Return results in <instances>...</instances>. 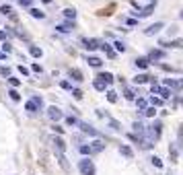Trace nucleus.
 Segmentation results:
<instances>
[{
	"label": "nucleus",
	"instance_id": "f257e3e1",
	"mask_svg": "<svg viewBox=\"0 0 183 175\" xmlns=\"http://www.w3.org/2000/svg\"><path fill=\"white\" fill-rule=\"evenodd\" d=\"M78 169L82 175H95V165H93V161L91 159H82L78 163Z\"/></svg>",
	"mask_w": 183,
	"mask_h": 175
},
{
	"label": "nucleus",
	"instance_id": "f03ea898",
	"mask_svg": "<svg viewBox=\"0 0 183 175\" xmlns=\"http://www.w3.org/2000/svg\"><path fill=\"white\" fill-rule=\"evenodd\" d=\"M39 107H41V97H33V99H29V101L25 103V109L31 111V113H35Z\"/></svg>",
	"mask_w": 183,
	"mask_h": 175
},
{
	"label": "nucleus",
	"instance_id": "7ed1b4c3",
	"mask_svg": "<svg viewBox=\"0 0 183 175\" xmlns=\"http://www.w3.org/2000/svg\"><path fill=\"white\" fill-rule=\"evenodd\" d=\"M165 87H167V89L181 91L183 89V78H165Z\"/></svg>",
	"mask_w": 183,
	"mask_h": 175
},
{
	"label": "nucleus",
	"instance_id": "20e7f679",
	"mask_svg": "<svg viewBox=\"0 0 183 175\" xmlns=\"http://www.w3.org/2000/svg\"><path fill=\"white\" fill-rule=\"evenodd\" d=\"M152 93L154 95H161V99H169V97H171V91H169L167 87H158L156 82H152Z\"/></svg>",
	"mask_w": 183,
	"mask_h": 175
},
{
	"label": "nucleus",
	"instance_id": "39448f33",
	"mask_svg": "<svg viewBox=\"0 0 183 175\" xmlns=\"http://www.w3.org/2000/svg\"><path fill=\"white\" fill-rule=\"evenodd\" d=\"M52 142H54L56 155H64V150H66V144H64V140L60 138V136H54V138H52Z\"/></svg>",
	"mask_w": 183,
	"mask_h": 175
},
{
	"label": "nucleus",
	"instance_id": "423d86ee",
	"mask_svg": "<svg viewBox=\"0 0 183 175\" xmlns=\"http://www.w3.org/2000/svg\"><path fill=\"white\" fill-rule=\"evenodd\" d=\"M161 128H163V126H161V122H154L152 126H150V130H148V136H150V140H158L161 138Z\"/></svg>",
	"mask_w": 183,
	"mask_h": 175
},
{
	"label": "nucleus",
	"instance_id": "0eeeda50",
	"mask_svg": "<svg viewBox=\"0 0 183 175\" xmlns=\"http://www.w3.org/2000/svg\"><path fill=\"white\" fill-rule=\"evenodd\" d=\"M163 27H165V23H163V21H158V23H154V25H150L148 29H144V33H146V35H156L158 31L163 29Z\"/></svg>",
	"mask_w": 183,
	"mask_h": 175
},
{
	"label": "nucleus",
	"instance_id": "6e6552de",
	"mask_svg": "<svg viewBox=\"0 0 183 175\" xmlns=\"http://www.w3.org/2000/svg\"><path fill=\"white\" fill-rule=\"evenodd\" d=\"M82 45L87 48V50H97V48H101V43L97 39H89V37H84L82 39Z\"/></svg>",
	"mask_w": 183,
	"mask_h": 175
},
{
	"label": "nucleus",
	"instance_id": "1a4fd4ad",
	"mask_svg": "<svg viewBox=\"0 0 183 175\" xmlns=\"http://www.w3.org/2000/svg\"><path fill=\"white\" fill-rule=\"evenodd\" d=\"M47 115H50V120H52V122L62 120V111H60L58 107H50V109H47Z\"/></svg>",
	"mask_w": 183,
	"mask_h": 175
},
{
	"label": "nucleus",
	"instance_id": "9d476101",
	"mask_svg": "<svg viewBox=\"0 0 183 175\" xmlns=\"http://www.w3.org/2000/svg\"><path fill=\"white\" fill-rule=\"evenodd\" d=\"M163 58H165V52L163 50H152L148 54V62L150 60H163Z\"/></svg>",
	"mask_w": 183,
	"mask_h": 175
},
{
	"label": "nucleus",
	"instance_id": "9b49d317",
	"mask_svg": "<svg viewBox=\"0 0 183 175\" xmlns=\"http://www.w3.org/2000/svg\"><path fill=\"white\" fill-rule=\"evenodd\" d=\"M97 78H99V80H103L105 85H109V82H113V74H111V72H101V74L97 76Z\"/></svg>",
	"mask_w": 183,
	"mask_h": 175
},
{
	"label": "nucleus",
	"instance_id": "f8f14e48",
	"mask_svg": "<svg viewBox=\"0 0 183 175\" xmlns=\"http://www.w3.org/2000/svg\"><path fill=\"white\" fill-rule=\"evenodd\" d=\"M56 29H58L60 33H68V31H72V29H74V23H64V25H58Z\"/></svg>",
	"mask_w": 183,
	"mask_h": 175
},
{
	"label": "nucleus",
	"instance_id": "ddd939ff",
	"mask_svg": "<svg viewBox=\"0 0 183 175\" xmlns=\"http://www.w3.org/2000/svg\"><path fill=\"white\" fill-rule=\"evenodd\" d=\"M148 80H150L148 74H138V76H134V82H136V85H144V82H148Z\"/></svg>",
	"mask_w": 183,
	"mask_h": 175
},
{
	"label": "nucleus",
	"instance_id": "4468645a",
	"mask_svg": "<svg viewBox=\"0 0 183 175\" xmlns=\"http://www.w3.org/2000/svg\"><path fill=\"white\" fill-rule=\"evenodd\" d=\"M87 62H89V64L93 66V68H101V64H103V62H101V58H97V56H91V58H89Z\"/></svg>",
	"mask_w": 183,
	"mask_h": 175
},
{
	"label": "nucleus",
	"instance_id": "2eb2a0df",
	"mask_svg": "<svg viewBox=\"0 0 183 175\" xmlns=\"http://www.w3.org/2000/svg\"><path fill=\"white\" fill-rule=\"evenodd\" d=\"M70 76H72V78H74V80H78V82H80V80L84 78V76H82V72H80L78 68H70Z\"/></svg>",
	"mask_w": 183,
	"mask_h": 175
},
{
	"label": "nucleus",
	"instance_id": "dca6fc26",
	"mask_svg": "<svg viewBox=\"0 0 183 175\" xmlns=\"http://www.w3.org/2000/svg\"><path fill=\"white\" fill-rule=\"evenodd\" d=\"M80 130H82V132H87V134H91V136H97V130H95V128H91L89 124H84V122L80 124Z\"/></svg>",
	"mask_w": 183,
	"mask_h": 175
},
{
	"label": "nucleus",
	"instance_id": "f3484780",
	"mask_svg": "<svg viewBox=\"0 0 183 175\" xmlns=\"http://www.w3.org/2000/svg\"><path fill=\"white\" fill-rule=\"evenodd\" d=\"M103 142H101V140H95L93 142V146H91V152H101V150H103Z\"/></svg>",
	"mask_w": 183,
	"mask_h": 175
},
{
	"label": "nucleus",
	"instance_id": "a211bd4d",
	"mask_svg": "<svg viewBox=\"0 0 183 175\" xmlns=\"http://www.w3.org/2000/svg\"><path fill=\"white\" fill-rule=\"evenodd\" d=\"M119 152H121L124 157H128V159H132V155H134V152H132V148H130V146H126V144H121V146H119Z\"/></svg>",
	"mask_w": 183,
	"mask_h": 175
},
{
	"label": "nucleus",
	"instance_id": "6ab92c4d",
	"mask_svg": "<svg viewBox=\"0 0 183 175\" xmlns=\"http://www.w3.org/2000/svg\"><path fill=\"white\" fill-rule=\"evenodd\" d=\"M29 54L33 56V58H41V54H43V52H41L37 45H31V48H29Z\"/></svg>",
	"mask_w": 183,
	"mask_h": 175
},
{
	"label": "nucleus",
	"instance_id": "aec40b11",
	"mask_svg": "<svg viewBox=\"0 0 183 175\" xmlns=\"http://www.w3.org/2000/svg\"><path fill=\"white\" fill-rule=\"evenodd\" d=\"M148 64H150V62H148V58H138V60H136V66H138V68H148Z\"/></svg>",
	"mask_w": 183,
	"mask_h": 175
},
{
	"label": "nucleus",
	"instance_id": "412c9836",
	"mask_svg": "<svg viewBox=\"0 0 183 175\" xmlns=\"http://www.w3.org/2000/svg\"><path fill=\"white\" fill-rule=\"evenodd\" d=\"M29 12H31V17H35V19H43V10H39V8H31L29 10Z\"/></svg>",
	"mask_w": 183,
	"mask_h": 175
},
{
	"label": "nucleus",
	"instance_id": "4be33fe9",
	"mask_svg": "<svg viewBox=\"0 0 183 175\" xmlns=\"http://www.w3.org/2000/svg\"><path fill=\"white\" fill-rule=\"evenodd\" d=\"M134 130H136V132H138V134H140V136H142V134H144V132H146V128H144V126H142V124H140V122H134Z\"/></svg>",
	"mask_w": 183,
	"mask_h": 175
},
{
	"label": "nucleus",
	"instance_id": "5701e85b",
	"mask_svg": "<svg viewBox=\"0 0 183 175\" xmlns=\"http://www.w3.org/2000/svg\"><path fill=\"white\" fill-rule=\"evenodd\" d=\"M58 159H60V165H62V169L68 171V169H70V165H68V161H66V157H64V155H58Z\"/></svg>",
	"mask_w": 183,
	"mask_h": 175
},
{
	"label": "nucleus",
	"instance_id": "b1692460",
	"mask_svg": "<svg viewBox=\"0 0 183 175\" xmlns=\"http://www.w3.org/2000/svg\"><path fill=\"white\" fill-rule=\"evenodd\" d=\"M93 87H95V89H97V91H105V87H107V85H105L103 80H99V78H97V80H95V82H93Z\"/></svg>",
	"mask_w": 183,
	"mask_h": 175
},
{
	"label": "nucleus",
	"instance_id": "393cba45",
	"mask_svg": "<svg viewBox=\"0 0 183 175\" xmlns=\"http://www.w3.org/2000/svg\"><path fill=\"white\" fill-rule=\"evenodd\" d=\"M107 101L109 103H115V101H117V93H115V91H109L107 93Z\"/></svg>",
	"mask_w": 183,
	"mask_h": 175
},
{
	"label": "nucleus",
	"instance_id": "a878e982",
	"mask_svg": "<svg viewBox=\"0 0 183 175\" xmlns=\"http://www.w3.org/2000/svg\"><path fill=\"white\" fill-rule=\"evenodd\" d=\"M64 17H68V19H74V17H76V10H74V8H64Z\"/></svg>",
	"mask_w": 183,
	"mask_h": 175
},
{
	"label": "nucleus",
	"instance_id": "bb28decb",
	"mask_svg": "<svg viewBox=\"0 0 183 175\" xmlns=\"http://www.w3.org/2000/svg\"><path fill=\"white\" fill-rule=\"evenodd\" d=\"M169 157H171V161H177V148H175V146H171V148H169Z\"/></svg>",
	"mask_w": 183,
	"mask_h": 175
},
{
	"label": "nucleus",
	"instance_id": "cd10ccee",
	"mask_svg": "<svg viewBox=\"0 0 183 175\" xmlns=\"http://www.w3.org/2000/svg\"><path fill=\"white\" fill-rule=\"evenodd\" d=\"M150 161H152V165L156 167V169H163V161L158 159V157H152V159H150Z\"/></svg>",
	"mask_w": 183,
	"mask_h": 175
},
{
	"label": "nucleus",
	"instance_id": "c85d7f7f",
	"mask_svg": "<svg viewBox=\"0 0 183 175\" xmlns=\"http://www.w3.org/2000/svg\"><path fill=\"white\" fill-rule=\"evenodd\" d=\"M142 113H144V115H146V118H152V115H154V113H156V109H154V107H146V109H144V111H142Z\"/></svg>",
	"mask_w": 183,
	"mask_h": 175
},
{
	"label": "nucleus",
	"instance_id": "c756f323",
	"mask_svg": "<svg viewBox=\"0 0 183 175\" xmlns=\"http://www.w3.org/2000/svg\"><path fill=\"white\" fill-rule=\"evenodd\" d=\"M171 48H177V50H181V48H183V39H181V37H179V39L171 41Z\"/></svg>",
	"mask_w": 183,
	"mask_h": 175
},
{
	"label": "nucleus",
	"instance_id": "7c9ffc66",
	"mask_svg": "<svg viewBox=\"0 0 183 175\" xmlns=\"http://www.w3.org/2000/svg\"><path fill=\"white\" fill-rule=\"evenodd\" d=\"M0 12H2V15H10V12H12V8H10L8 4H2V6H0Z\"/></svg>",
	"mask_w": 183,
	"mask_h": 175
},
{
	"label": "nucleus",
	"instance_id": "2f4dec72",
	"mask_svg": "<svg viewBox=\"0 0 183 175\" xmlns=\"http://www.w3.org/2000/svg\"><path fill=\"white\" fill-rule=\"evenodd\" d=\"M126 99H130V101H134L136 99V93H134L132 89H126Z\"/></svg>",
	"mask_w": 183,
	"mask_h": 175
},
{
	"label": "nucleus",
	"instance_id": "473e14b6",
	"mask_svg": "<svg viewBox=\"0 0 183 175\" xmlns=\"http://www.w3.org/2000/svg\"><path fill=\"white\" fill-rule=\"evenodd\" d=\"M0 74L2 76H10V68L8 66H0Z\"/></svg>",
	"mask_w": 183,
	"mask_h": 175
},
{
	"label": "nucleus",
	"instance_id": "72a5a7b5",
	"mask_svg": "<svg viewBox=\"0 0 183 175\" xmlns=\"http://www.w3.org/2000/svg\"><path fill=\"white\" fill-rule=\"evenodd\" d=\"M8 95H10V99H12V101H21V95H19V93H17V91H15V89L10 91Z\"/></svg>",
	"mask_w": 183,
	"mask_h": 175
},
{
	"label": "nucleus",
	"instance_id": "f704fd0d",
	"mask_svg": "<svg viewBox=\"0 0 183 175\" xmlns=\"http://www.w3.org/2000/svg\"><path fill=\"white\" fill-rule=\"evenodd\" d=\"M152 107H158V105H163V99H161V97H152Z\"/></svg>",
	"mask_w": 183,
	"mask_h": 175
},
{
	"label": "nucleus",
	"instance_id": "c9c22d12",
	"mask_svg": "<svg viewBox=\"0 0 183 175\" xmlns=\"http://www.w3.org/2000/svg\"><path fill=\"white\" fill-rule=\"evenodd\" d=\"M113 45H115V50H117V52H126V45L121 43V41H115Z\"/></svg>",
	"mask_w": 183,
	"mask_h": 175
},
{
	"label": "nucleus",
	"instance_id": "e433bc0d",
	"mask_svg": "<svg viewBox=\"0 0 183 175\" xmlns=\"http://www.w3.org/2000/svg\"><path fill=\"white\" fill-rule=\"evenodd\" d=\"M136 105H138V107H140V109H146V99H138V101H136Z\"/></svg>",
	"mask_w": 183,
	"mask_h": 175
},
{
	"label": "nucleus",
	"instance_id": "4c0bfd02",
	"mask_svg": "<svg viewBox=\"0 0 183 175\" xmlns=\"http://www.w3.org/2000/svg\"><path fill=\"white\" fill-rule=\"evenodd\" d=\"M80 155H91V146H80Z\"/></svg>",
	"mask_w": 183,
	"mask_h": 175
},
{
	"label": "nucleus",
	"instance_id": "58836bf2",
	"mask_svg": "<svg viewBox=\"0 0 183 175\" xmlns=\"http://www.w3.org/2000/svg\"><path fill=\"white\" fill-rule=\"evenodd\" d=\"M72 95H74V99H82V91H80V89H74V91H72Z\"/></svg>",
	"mask_w": 183,
	"mask_h": 175
},
{
	"label": "nucleus",
	"instance_id": "ea45409f",
	"mask_svg": "<svg viewBox=\"0 0 183 175\" xmlns=\"http://www.w3.org/2000/svg\"><path fill=\"white\" fill-rule=\"evenodd\" d=\"M179 146H183V124L179 126Z\"/></svg>",
	"mask_w": 183,
	"mask_h": 175
},
{
	"label": "nucleus",
	"instance_id": "a19ab883",
	"mask_svg": "<svg viewBox=\"0 0 183 175\" xmlns=\"http://www.w3.org/2000/svg\"><path fill=\"white\" fill-rule=\"evenodd\" d=\"M60 87H62V89H72V87H70V82H68V80H62V82H60Z\"/></svg>",
	"mask_w": 183,
	"mask_h": 175
},
{
	"label": "nucleus",
	"instance_id": "79ce46f5",
	"mask_svg": "<svg viewBox=\"0 0 183 175\" xmlns=\"http://www.w3.org/2000/svg\"><path fill=\"white\" fill-rule=\"evenodd\" d=\"M8 80H10V85H12V87H19V85H21L19 78H8Z\"/></svg>",
	"mask_w": 183,
	"mask_h": 175
},
{
	"label": "nucleus",
	"instance_id": "37998d69",
	"mask_svg": "<svg viewBox=\"0 0 183 175\" xmlns=\"http://www.w3.org/2000/svg\"><path fill=\"white\" fill-rule=\"evenodd\" d=\"M31 2H33V0H19V4H21V6H29Z\"/></svg>",
	"mask_w": 183,
	"mask_h": 175
},
{
	"label": "nucleus",
	"instance_id": "c03bdc74",
	"mask_svg": "<svg viewBox=\"0 0 183 175\" xmlns=\"http://www.w3.org/2000/svg\"><path fill=\"white\" fill-rule=\"evenodd\" d=\"M54 132H56V134H64V128H60V126H54Z\"/></svg>",
	"mask_w": 183,
	"mask_h": 175
},
{
	"label": "nucleus",
	"instance_id": "a18cd8bd",
	"mask_svg": "<svg viewBox=\"0 0 183 175\" xmlns=\"http://www.w3.org/2000/svg\"><path fill=\"white\" fill-rule=\"evenodd\" d=\"M19 72H21V74H29V70L23 68V66H19Z\"/></svg>",
	"mask_w": 183,
	"mask_h": 175
},
{
	"label": "nucleus",
	"instance_id": "49530a36",
	"mask_svg": "<svg viewBox=\"0 0 183 175\" xmlns=\"http://www.w3.org/2000/svg\"><path fill=\"white\" fill-rule=\"evenodd\" d=\"M0 39H6V33H4V31H0Z\"/></svg>",
	"mask_w": 183,
	"mask_h": 175
},
{
	"label": "nucleus",
	"instance_id": "de8ad7c7",
	"mask_svg": "<svg viewBox=\"0 0 183 175\" xmlns=\"http://www.w3.org/2000/svg\"><path fill=\"white\" fill-rule=\"evenodd\" d=\"M6 58V54H2V52H0V60H4Z\"/></svg>",
	"mask_w": 183,
	"mask_h": 175
},
{
	"label": "nucleus",
	"instance_id": "09e8293b",
	"mask_svg": "<svg viewBox=\"0 0 183 175\" xmlns=\"http://www.w3.org/2000/svg\"><path fill=\"white\" fill-rule=\"evenodd\" d=\"M41 2H45V4H50V2H52V0H41Z\"/></svg>",
	"mask_w": 183,
	"mask_h": 175
},
{
	"label": "nucleus",
	"instance_id": "8fccbe9b",
	"mask_svg": "<svg viewBox=\"0 0 183 175\" xmlns=\"http://www.w3.org/2000/svg\"><path fill=\"white\" fill-rule=\"evenodd\" d=\"M181 19H183V10H181Z\"/></svg>",
	"mask_w": 183,
	"mask_h": 175
}]
</instances>
